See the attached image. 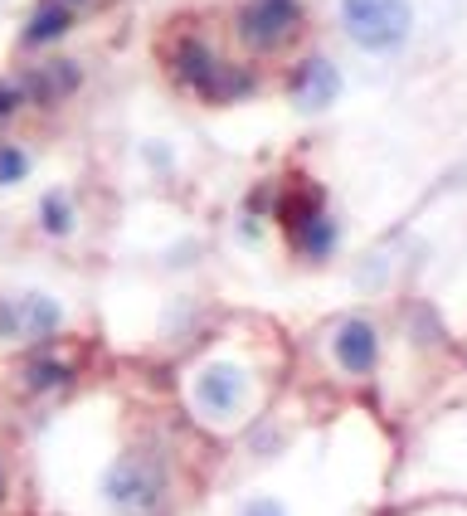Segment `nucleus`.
I'll return each mask as SVG.
<instances>
[{
	"mask_svg": "<svg viewBox=\"0 0 467 516\" xmlns=\"http://www.w3.org/2000/svg\"><path fill=\"white\" fill-rule=\"evenodd\" d=\"M341 25L366 54H394L414 29L409 0H341Z\"/></svg>",
	"mask_w": 467,
	"mask_h": 516,
	"instance_id": "f257e3e1",
	"label": "nucleus"
},
{
	"mask_svg": "<svg viewBox=\"0 0 467 516\" xmlns=\"http://www.w3.org/2000/svg\"><path fill=\"white\" fill-rule=\"evenodd\" d=\"M102 492H108V502L122 507V512H151L165 492V478L147 458H117L112 472H108V482H102Z\"/></svg>",
	"mask_w": 467,
	"mask_h": 516,
	"instance_id": "f03ea898",
	"label": "nucleus"
},
{
	"mask_svg": "<svg viewBox=\"0 0 467 516\" xmlns=\"http://www.w3.org/2000/svg\"><path fill=\"white\" fill-rule=\"evenodd\" d=\"M302 20L297 0H248L244 15H238V35L248 49H278Z\"/></svg>",
	"mask_w": 467,
	"mask_h": 516,
	"instance_id": "7ed1b4c3",
	"label": "nucleus"
},
{
	"mask_svg": "<svg viewBox=\"0 0 467 516\" xmlns=\"http://www.w3.org/2000/svg\"><path fill=\"white\" fill-rule=\"evenodd\" d=\"M195 399H200L205 415L224 419L238 409V399H244V370L229 366V360H220V366H205L200 380H195Z\"/></svg>",
	"mask_w": 467,
	"mask_h": 516,
	"instance_id": "20e7f679",
	"label": "nucleus"
},
{
	"mask_svg": "<svg viewBox=\"0 0 467 516\" xmlns=\"http://www.w3.org/2000/svg\"><path fill=\"white\" fill-rule=\"evenodd\" d=\"M341 98V74L331 59H307L297 69V84H293V102L297 112H326L331 102Z\"/></svg>",
	"mask_w": 467,
	"mask_h": 516,
	"instance_id": "39448f33",
	"label": "nucleus"
},
{
	"mask_svg": "<svg viewBox=\"0 0 467 516\" xmlns=\"http://www.w3.org/2000/svg\"><path fill=\"white\" fill-rule=\"evenodd\" d=\"M336 360L341 370H350V375H370L380 360V336L370 322H360V317H350V322H341L336 332Z\"/></svg>",
	"mask_w": 467,
	"mask_h": 516,
	"instance_id": "423d86ee",
	"label": "nucleus"
},
{
	"mask_svg": "<svg viewBox=\"0 0 467 516\" xmlns=\"http://www.w3.org/2000/svg\"><path fill=\"white\" fill-rule=\"evenodd\" d=\"M175 69H181V78L185 84H195V88H210L214 84V59H210V49L195 39V44H181V59H175Z\"/></svg>",
	"mask_w": 467,
	"mask_h": 516,
	"instance_id": "0eeeda50",
	"label": "nucleus"
},
{
	"mask_svg": "<svg viewBox=\"0 0 467 516\" xmlns=\"http://www.w3.org/2000/svg\"><path fill=\"white\" fill-rule=\"evenodd\" d=\"M297 230H302V249H307L311 258H326L331 244H336V224H331L326 214H307Z\"/></svg>",
	"mask_w": 467,
	"mask_h": 516,
	"instance_id": "6e6552de",
	"label": "nucleus"
},
{
	"mask_svg": "<svg viewBox=\"0 0 467 516\" xmlns=\"http://www.w3.org/2000/svg\"><path fill=\"white\" fill-rule=\"evenodd\" d=\"M68 29V10L64 5H44L35 20H29V44H44V39H59Z\"/></svg>",
	"mask_w": 467,
	"mask_h": 516,
	"instance_id": "1a4fd4ad",
	"label": "nucleus"
},
{
	"mask_svg": "<svg viewBox=\"0 0 467 516\" xmlns=\"http://www.w3.org/2000/svg\"><path fill=\"white\" fill-rule=\"evenodd\" d=\"M25 322H29V332H54L59 327V302L54 297H25Z\"/></svg>",
	"mask_w": 467,
	"mask_h": 516,
	"instance_id": "9d476101",
	"label": "nucleus"
},
{
	"mask_svg": "<svg viewBox=\"0 0 467 516\" xmlns=\"http://www.w3.org/2000/svg\"><path fill=\"white\" fill-rule=\"evenodd\" d=\"M39 214H44V230L54 234V239L74 230V214H68V200H64V195H44V200H39Z\"/></svg>",
	"mask_w": 467,
	"mask_h": 516,
	"instance_id": "9b49d317",
	"label": "nucleus"
},
{
	"mask_svg": "<svg viewBox=\"0 0 467 516\" xmlns=\"http://www.w3.org/2000/svg\"><path fill=\"white\" fill-rule=\"evenodd\" d=\"M20 175H25V151L0 147V185H15Z\"/></svg>",
	"mask_w": 467,
	"mask_h": 516,
	"instance_id": "f8f14e48",
	"label": "nucleus"
},
{
	"mask_svg": "<svg viewBox=\"0 0 467 516\" xmlns=\"http://www.w3.org/2000/svg\"><path fill=\"white\" fill-rule=\"evenodd\" d=\"M59 380H64V366H54V360H44V366L29 370V385L35 390H49V385H59Z\"/></svg>",
	"mask_w": 467,
	"mask_h": 516,
	"instance_id": "ddd939ff",
	"label": "nucleus"
},
{
	"mask_svg": "<svg viewBox=\"0 0 467 516\" xmlns=\"http://www.w3.org/2000/svg\"><path fill=\"white\" fill-rule=\"evenodd\" d=\"M238 516H287V512H283V502H273V497H254V502H244Z\"/></svg>",
	"mask_w": 467,
	"mask_h": 516,
	"instance_id": "4468645a",
	"label": "nucleus"
},
{
	"mask_svg": "<svg viewBox=\"0 0 467 516\" xmlns=\"http://www.w3.org/2000/svg\"><path fill=\"white\" fill-rule=\"evenodd\" d=\"M15 112V88H0V117H10Z\"/></svg>",
	"mask_w": 467,
	"mask_h": 516,
	"instance_id": "2eb2a0df",
	"label": "nucleus"
}]
</instances>
